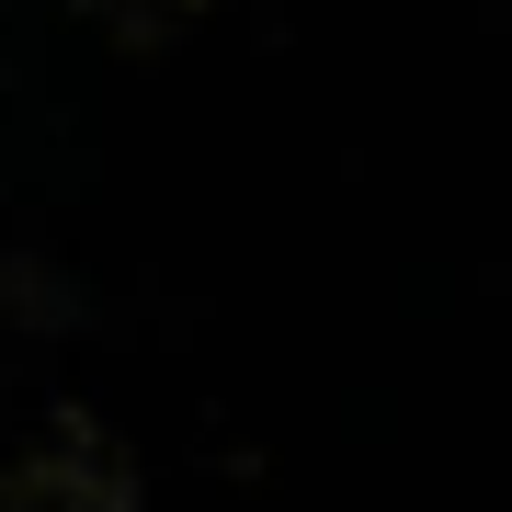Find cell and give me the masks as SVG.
Wrapping results in <instances>:
<instances>
[{"label":"cell","instance_id":"1","mask_svg":"<svg viewBox=\"0 0 512 512\" xmlns=\"http://www.w3.org/2000/svg\"><path fill=\"white\" fill-rule=\"evenodd\" d=\"M0 512H137V467L114 456L92 421H69V433H46L35 456L12 467Z\"/></svg>","mask_w":512,"mask_h":512}]
</instances>
